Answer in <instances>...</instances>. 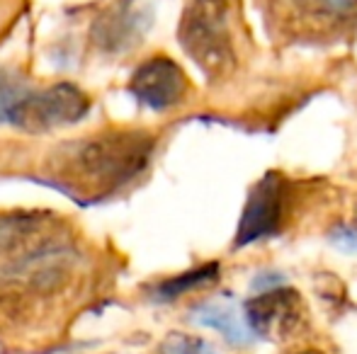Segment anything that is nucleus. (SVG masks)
Listing matches in <instances>:
<instances>
[{
  "label": "nucleus",
  "instance_id": "obj_1",
  "mask_svg": "<svg viewBox=\"0 0 357 354\" xmlns=\"http://www.w3.org/2000/svg\"><path fill=\"white\" fill-rule=\"evenodd\" d=\"M153 134L142 129H105L63 143L52 153L47 175L71 199L95 202L134 182L153 156Z\"/></svg>",
  "mask_w": 357,
  "mask_h": 354
},
{
  "label": "nucleus",
  "instance_id": "obj_2",
  "mask_svg": "<svg viewBox=\"0 0 357 354\" xmlns=\"http://www.w3.org/2000/svg\"><path fill=\"white\" fill-rule=\"evenodd\" d=\"M183 51L207 81H224L238 66L234 0H190L178 27Z\"/></svg>",
  "mask_w": 357,
  "mask_h": 354
},
{
  "label": "nucleus",
  "instance_id": "obj_3",
  "mask_svg": "<svg viewBox=\"0 0 357 354\" xmlns=\"http://www.w3.org/2000/svg\"><path fill=\"white\" fill-rule=\"evenodd\" d=\"M275 37L301 44H328L357 29V0H263Z\"/></svg>",
  "mask_w": 357,
  "mask_h": 354
},
{
  "label": "nucleus",
  "instance_id": "obj_4",
  "mask_svg": "<svg viewBox=\"0 0 357 354\" xmlns=\"http://www.w3.org/2000/svg\"><path fill=\"white\" fill-rule=\"evenodd\" d=\"M243 316L253 335L270 342H296L311 328L309 306L296 289L273 287L258 291L243 306Z\"/></svg>",
  "mask_w": 357,
  "mask_h": 354
},
{
  "label": "nucleus",
  "instance_id": "obj_5",
  "mask_svg": "<svg viewBox=\"0 0 357 354\" xmlns=\"http://www.w3.org/2000/svg\"><path fill=\"white\" fill-rule=\"evenodd\" d=\"M90 112V97L73 83H56L47 88H27L10 112L8 124L24 131H49V129L75 124Z\"/></svg>",
  "mask_w": 357,
  "mask_h": 354
},
{
  "label": "nucleus",
  "instance_id": "obj_6",
  "mask_svg": "<svg viewBox=\"0 0 357 354\" xmlns=\"http://www.w3.org/2000/svg\"><path fill=\"white\" fill-rule=\"evenodd\" d=\"M291 199H294V182L287 179L282 172H268L255 184L245 202L234 246L243 248L282 233L291 218Z\"/></svg>",
  "mask_w": 357,
  "mask_h": 354
},
{
  "label": "nucleus",
  "instance_id": "obj_7",
  "mask_svg": "<svg viewBox=\"0 0 357 354\" xmlns=\"http://www.w3.org/2000/svg\"><path fill=\"white\" fill-rule=\"evenodd\" d=\"M129 92L153 112L180 107L190 97V81L170 56H151L132 73Z\"/></svg>",
  "mask_w": 357,
  "mask_h": 354
},
{
  "label": "nucleus",
  "instance_id": "obj_8",
  "mask_svg": "<svg viewBox=\"0 0 357 354\" xmlns=\"http://www.w3.org/2000/svg\"><path fill=\"white\" fill-rule=\"evenodd\" d=\"M195 323L219 330L231 345H248L253 337L245 316H241L238 308L229 301H212L199 306L195 311Z\"/></svg>",
  "mask_w": 357,
  "mask_h": 354
},
{
  "label": "nucleus",
  "instance_id": "obj_9",
  "mask_svg": "<svg viewBox=\"0 0 357 354\" xmlns=\"http://www.w3.org/2000/svg\"><path fill=\"white\" fill-rule=\"evenodd\" d=\"M144 17L132 10H117V13H109L105 19H100L98 27H95V42L100 47L109 49V51H119V49H127L134 44V39L139 37V29H142Z\"/></svg>",
  "mask_w": 357,
  "mask_h": 354
},
{
  "label": "nucleus",
  "instance_id": "obj_10",
  "mask_svg": "<svg viewBox=\"0 0 357 354\" xmlns=\"http://www.w3.org/2000/svg\"><path fill=\"white\" fill-rule=\"evenodd\" d=\"M221 267L216 262H209V265H202L197 269H190V272H183L178 277L163 279L153 287V296L160 298V301H173L178 296H185L188 291H195V289H202L207 284H212L219 279Z\"/></svg>",
  "mask_w": 357,
  "mask_h": 354
},
{
  "label": "nucleus",
  "instance_id": "obj_11",
  "mask_svg": "<svg viewBox=\"0 0 357 354\" xmlns=\"http://www.w3.org/2000/svg\"><path fill=\"white\" fill-rule=\"evenodd\" d=\"M163 354H216L214 345H209L204 337L188 335V332H170L160 345Z\"/></svg>",
  "mask_w": 357,
  "mask_h": 354
},
{
  "label": "nucleus",
  "instance_id": "obj_12",
  "mask_svg": "<svg viewBox=\"0 0 357 354\" xmlns=\"http://www.w3.org/2000/svg\"><path fill=\"white\" fill-rule=\"evenodd\" d=\"M29 86L24 81H20L15 73L0 68V122H8L10 112L17 104V99L22 97V92Z\"/></svg>",
  "mask_w": 357,
  "mask_h": 354
},
{
  "label": "nucleus",
  "instance_id": "obj_13",
  "mask_svg": "<svg viewBox=\"0 0 357 354\" xmlns=\"http://www.w3.org/2000/svg\"><path fill=\"white\" fill-rule=\"evenodd\" d=\"M284 354H328V352L321 350V347H296V350H289Z\"/></svg>",
  "mask_w": 357,
  "mask_h": 354
},
{
  "label": "nucleus",
  "instance_id": "obj_14",
  "mask_svg": "<svg viewBox=\"0 0 357 354\" xmlns=\"http://www.w3.org/2000/svg\"><path fill=\"white\" fill-rule=\"evenodd\" d=\"M353 223H355V231H357V199H355V211H353Z\"/></svg>",
  "mask_w": 357,
  "mask_h": 354
}]
</instances>
